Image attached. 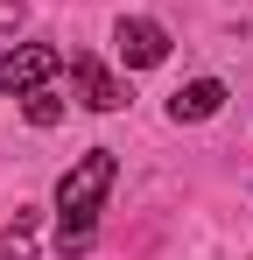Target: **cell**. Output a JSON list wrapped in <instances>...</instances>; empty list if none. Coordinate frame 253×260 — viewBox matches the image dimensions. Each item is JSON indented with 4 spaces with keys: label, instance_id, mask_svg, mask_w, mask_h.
I'll return each instance as SVG.
<instances>
[{
    "label": "cell",
    "instance_id": "5",
    "mask_svg": "<svg viewBox=\"0 0 253 260\" xmlns=\"http://www.w3.org/2000/svg\"><path fill=\"white\" fill-rule=\"evenodd\" d=\"M218 106H225V85H218V78H197V85H183L176 99H169L176 120H211Z\"/></svg>",
    "mask_w": 253,
    "mask_h": 260
},
{
    "label": "cell",
    "instance_id": "1",
    "mask_svg": "<svg viewBox=\"0 0 253 260\" xmlns=\"http://www.w3.org/2000/svg\"><path fill=\"white\" fill-rule=\"evenodd\" d=\"M113 176H120V155L91 148L78 169L56 183V239H64V253H91V225H99V204H106Z\"/></svg>",
    "mask_w": 253,
    "mask_h": 260
},
{
    "label": "cell",
    "instance_id": "4",
    "mask_svg": "<svg viewBox=\"0 0 253 260\" xmlns=\"http://www.w3.org/2000/svg\"><path fill=\"white\" fill-rule=\"evenodd\" d=\"M71 85H78V99L91 106V113H120L126 106V85L113 78V71H99L91 56H71Z\"/></svg>",
    "mask_w": 253,
    "mask_h": 260
},
{
    "label": "cell",
    "instance_id": "3",
    "mask_svg": "<svg viewBox=\"0 0 253 260\" xmlns=\"http://www.w3.org/2000/svg\"><path fill=\"white\" fill-rule=\"evenodd\" d=\"M113 49H120V63H134V71H155V63L169 56V28L148 21V14H134V21H120Z\"/></svg>",
    "mask_w": 253,
    "mask_h": 260
},
{
    "label": "cell",
    "instance_id": "6",
    "mask_svg": "<svg viewBox=\"0 0 253 260\" xmlns=\"http://www.w3.org/2000/svg\"><path fill=\"white\" fill-rule=\"evenodd\" d=\"M0 260H36V211H14V225L0 232Z\"/></svg>",
    "mask_w": 253,
    "mask_h": 260
},
{
    "label": "cell",
    "instance_id": "7",
    "mask_svg": "<svg viewBox=\"0 0 253 260\" xmlns=\"http://www.w3.org/2000/svg\"><path fill=\"white\" fill-rule=\"evenodd\" d=\"M56 113H64V106H56L49 91H28V120H36V127H56Z\"/></svg>",
    "mask_w": 253,
    "mask_h": 260
},
{
    "label": "cell",
    "instance_id": "2",
    "mask_svg": "<svg viewBox=\"0 0 253 260\" xmlns=\"http://www.w3.org/2000/svg\"><path fill=\"white\" fill-rule=\"evenodd\" d=\"M56 71H64V56H56L49 43H21V49H7V56H0V91L28 99V91H42Z\"/></svg>",
    "mask_w": 253,
    "mask_h": 260
}]
</instances>
